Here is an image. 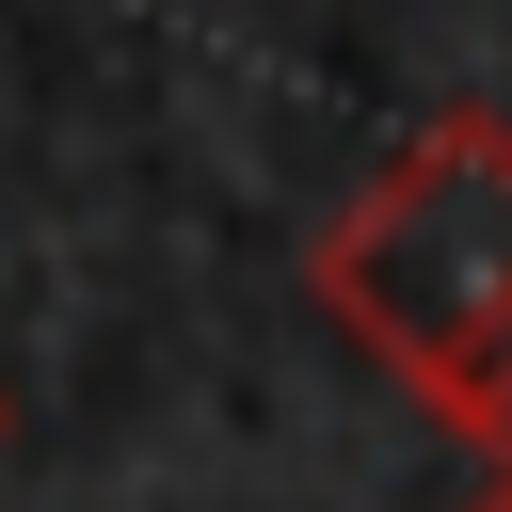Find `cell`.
Here are the masks:
<instances>
[{"label":"cell","instance_id":"obj_3","mask_svg":"<svg viewBox=\"0 0 512 512\" xmlns=\"http://www.w3.org/2000/svg\"><path fill=\"white\" fill-rule=\"evenodd\" d=\"M464 512H512V464H496V480H480V496H464Z\"/></svg>","mask_w":512,"mask_h":512},{"label":"cell","instance_id":"obj_2","mask_svg":"<svg viewBox=\"0 0 512 512\" xmlns=\"http://www.w3.org/2000/svg\"><path fill=\"white\" fill-rule=\"evenodd\" d=\"M480 448H496V464H512V384H496V416H480Z\"/></svg>","mask_w":512,"mask_h":512},{"label":"cell","instance_id":"obj_1","mask_svg":"<svg viewBox=\"0 0 512 512\" xmlns=\"http://www.w3.org/2000/svg\"><path fill=\"white\" fill-rule=\"evenodd\" d=\"M304 288L416 416L480 432L512 384V112L400 128V160L304 240Z\"/></svg>","mask_w":512,"mask_h":512},{"label":"cell","instance_id":"obj_4","mask_svg":"<svg viewBox=\"0 0 512 512\" xmlns=\"http://www.w3.org/2000/svg\"><path fill=\"white\" fill-rule=\"evenodd\" d=\"M0 432H16V400H0Z\"/></svg>","mask_w":512,"mask_h":512}]
</instances>
